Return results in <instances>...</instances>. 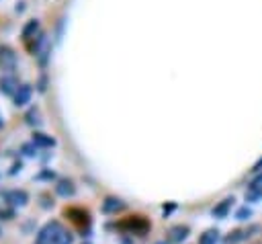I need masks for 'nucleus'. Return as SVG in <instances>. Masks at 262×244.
I'll return each instance as SVG.
<instances>
[{"mask_svg": "<svg viewBox=\"0 0 262 244\" xmlns=\"http://www.w3.org/2000/svg\"><path fill=\"white\" fill-rule=\"evenodd\" d=\"M55 193L61 195V197H72V195L76 193V185H74V180H72V178H61V180H57V185H55Z\"/></svg>", "mask_w": 262, "mask_h": 244, "instance_id": "nucleus-8", "label": "nucleus"}, {"mask_svg": "<svg viewBox=\"0 0 262 244\" xmlns=\"http://www.w3.org/2000/svg\"><path fill=\"white\" fill-rule=\"evenodd\" d=\"M231 205H233V197H225L223 201H219V203L213 207V217H225V215L229 213Z\"/></svg>", "mask_w": 262, "mask_h": 244, "instance_id": "nucleus-11", "label": "nucleus"}, {"mask_svg": "<svg viewBox=\"0 0 262 244\" xmlns=\"http://www.w3.org/2000/svg\"><path fill=\"white\" fill-rule=\"evenodd\" d=\"M2 125H4V119H2V117H0V129H2Z\"/></svg>", "mask_w": 262, "mask_h": 244, "instance_id": "nucleus-23", "label": "nucleus"}, {"mask_svg": "<svg viewBox=\"0 0 262 244\" xmlns=\"http://www.w3.org/2000/svg\"><path fill=\"white\" fill-rule=\"evenodd\" d=\"M16 68V53L8 45H0V70L12 72Z\"/></svg>", "mask_w": 262, "mask_h": 244, "instance_id": "nucleus-3", "label": "nucleus"}, {"mask_svg": "<svg viewBox=\"0 0 262 244\" xmlns=\"http://www.w3.org/2000/svg\"><path fill=\"white\" fill-rule=\"evenodd\" d=\"M121 209H125V203H123L119 197H106V199L102 201V211H104V213H117V211H121Z\"/></svg>", "mask_w": 262, "mask_h": 244, "instance_id": "nucleus-10", "label": "nucleus"}, {"mask_svg": "<svg viewBox=\"0 0 262 244\" xmlns=\"http://www.w3.org/2000/svg\"><path fill=\"white\" fill-rule=\"evenodd\" d=\"M117 228H119L121 232H125V234L145 236V234L149 232L151 223H149V219H147L145 215H139V213H135V215H129V217L121 219V221L117 223Z\"/></svg>", "mask_w": 262, "mask_h": 244, "instance_id": "nucleus-2", "label": "nucleus"}, {"mask_svg": "<svg viewBox=\"0 0 262 244\" xmlns=\"http://www.w3.org/2000/svg\"><path fill=\"white\" fill-rule=\"evenodd\" d=\"M250 213H252V211H250V207H242V209H237L235 217H237V219H248V217H250Z\"/></svg>", "mask_w": 262, "mask_h": 244, "instance_id": "nucleus-17", "label": "nucleus"}, {"mask_svg": "<svg viewBox=\"0 0 262 244\" xmlns=\"http://www.w3.org/2000/svg\"><path fill=\"white\" fill-rule=\"evenodd\" d=\"M252 170H254V172H258V170H262V158H260V160H258V162L254 164V168H252Z\"/></svg>", "mask_w": 262, "mask_h": 244, "instance_id": "nucleus-20", "label": "nucleus"}, {"mask_svg": "<svg viewBox=\"0 0 262 244\" xmlns=\"http://www.w3.org/2000/svg\"><path fill=\"white\" fill-rule=\"evenodd\" d=\"M33 144L39 146V148H53L55 146V139L47 133H41V131H35L33 133Z\"/></svg>", "mask_w": 262, "mask_h": 244, "instance_id": "nucleus-12", "label": "nucleus"}, {"mask_svg": "<svg viewBox=\"0 0 262 244\" xmlns=\"http://www.w3.org/2000/svg\"><path fill=\"white\" fill-rule=\"evenodd\" d=\"M31 96H33V86L31 84H18V88L14 92V105L23 107V105H27L31 100Z\"/></svg>", "mask_w": 262, "mask_h": 244, "instance_id": "nucleus-7", "label": "nucleus"}, {"mask_svg": "<svg viewBox=\"0 0 262 244\" xmlns=\"http://www.w3.org/2000/svg\"><path fill=\"white\" fill-rule=\"evenodd\" d=\"M256 193H258V195H260V197H262V187H260V189H258V191H256Z\"/></svg>", "mask_w": 262, "mask_h": 244, "instance_id": "nucleus-24", "label": "nucleus"}, {"mask_svg": "<svg viewBox=\"0 0 262 244\" xmlns=\"http://www.w3.org/2000/svg\"><path fill=\"white\" fill-rule=\"evenodd\" d=\"M16 88H18V82H16V78H14L12 74H6V76L0 78V90H2L4 94H12V96H14Z\"/></svg>", "mask_w": 262, "mask_h": 244, "instance_id": "nucleus-9", "label": "nucleus"}, {"mask_svg": "<svg viewBox=\"0 0 262 244\" xmlns=\"http://www.w3.org/2000/svg\"><path fill=\"white\" fill-rule=\"evenodd\" d=\"M186 236H188V226L178 223V226H172V228L166 232V242H168V244H178V242H182Z\"/></svg>", "mask_w": 262, "mask_h": 244, "instance_id": "nucleus-6", "label": "nucleus"}, {"mask_svg": "<svg viewBox=\"0 0 262 244\" xmlns=\"http://www.w3.org/2000/svg\"><path fill=\"white\" fill-rule=\"evenodd\" d=\"M260 187H262V172H260V174H258V176H256V178L252 180V185H250V189H252V191H258Z\"/></svg>", "mask_w": 262, "mask_h": 244, "instance_id": "nucleus-18", "label": "nucleus"}, {"mask_svg": "<svg viewBox=\"0 0 262 244\" xmlns=\"http://www.w3.org/2000/svg\"><path fill=\"white\" fill-rule=\"evenodd\" d=\"M250 236V232L248 230H233V232H229L227 236H225V240H223V244H239L242 240H246Z\"/></svg>", "mask_w": 262, "mask_h": 244, "instance_id": "nucleus-13", "label": "nucleus"}, {"mask_svg": "<svg viewBox=\"0 0 262 244\" xmlns=\"http://www.w3.org/2000/svg\"><path fill=\"white\" fill-rule=\"evenodd\" d=\"M45 88H47V76L43 74V76L39 78V84H37V90H39V92H45Z\"/></svg>", "mask_w": 262, "mask_h": 244, "instance_id": "nucleus-19", "label": "nucleus"}, {"mask_svg": "<svg viewBox=\"0 0 262 244\" xmlns=\"http://www.w3.org/2000/svg\"><path fill=\"white\" fill-rule=\"evenodd\" d=\"M12 215V211H0V217H4V219H8Z\"/></svg>", "mask_w": 262, "mask_h": 244, "instance_id": "nucleus-21", "label": "nucleus"}, {"mask_svg": "<svg viewBox=\"0 0 262 244\" xmlns=\"http://www.w3.org/2000/svg\"><path fill=\"white\" fill-rule=\"evenodd\" d=\"M217 240H219V232L211 228V230H207V232L201 234L199 244H217Z\"/></svg>", "mask_w": 262, "mask_h": 244, "instance_id": "nucleus-15", "label": "nucleus"}, {"mask_svg": "<svg viewBox=\"0 0 262 244\" xmlns=\"http://www.w3.org/2000/svg\"><path fill=\"white\" fill-rule=\"evenodd\" d=\"M63 215L66 217H70L72 221H76V223H80V226H88V221H90V215H88V211L86 209H82V207H66L63 209Z\"/></svg>", "mask_w": 262, "mask_h": 244, "instance_id": "nucleus-5", "label": "nucleus"}, {"mask_svg": "<svg viewBox=\"0 0 262 244\" xmlns=\"http://www.w3.org/2000/svg\"><path fill=\"white\" fill-rule=\"evenodd\" d=\"M39 33H41V23H39V18H31V21L25 23V27H23V31H20V37H23L25 43H31Z\"/></svg>", "mask_w": 262, "mask_h": 244, "instance_id": "nucleus-4", "label": "nucleus"}, {"mask_svg": "<svg viewBox=\"0 0 262 244\" xmlns=\"http://www.w3.org/2000/svg\"><path fill=\"white\" fill-rule=\"evenodd\" d=\"M25 119H27L29 125H41V111H39L37 107H31V109L27 111Z\"/></svg>", "mask_w": 262, "mask_h": 244, "instance_id": "nucleus-16", "label": "nucleus"}, {"mask_svg": "<svg viewBox=\"0 0 262 244\" xmlns=\"http://www.w3.org/2000/svg\"><path fill=\"white\" fill-rule=\"evenodd\" d=\"M6 199H8L12 205H25L27 199H29V195H27L25 191H8V193H6Z\"/></svg>", "mask_w": 262, "mask_h": 244, "instance_id": "nucleus-14", "label": "nucleus"}, {"mask_svg": "<svg viewBox=\"0 0 262 244\" xmlns=\"http://www.w3.org/2000/svg\"><path fill=\"white\" fill-rule=\"evenodd\" d=\"M74 236L72 232L61 223V221H47L39 234H37V240L35 244H72Z\"/></svg>", "mask_w": 262, "mask_h": 244, "instance_id": "nucleus-1", "label": "nucleus"}, {"mask_svg": "<svg viewBox=\"0 0 262 244\" xmlns=\"http://www.w3.org/2000/svg\"><path fill=\"white\" fill-rule=\"evenodd\" d=\"M23 10H25V2H18L16 4V12H23Z\"/></svg>", "mask_w": 262, "mask_h": 244, "instance_id": "nucleus-22", "label": "nucleus"}]
</instances>
